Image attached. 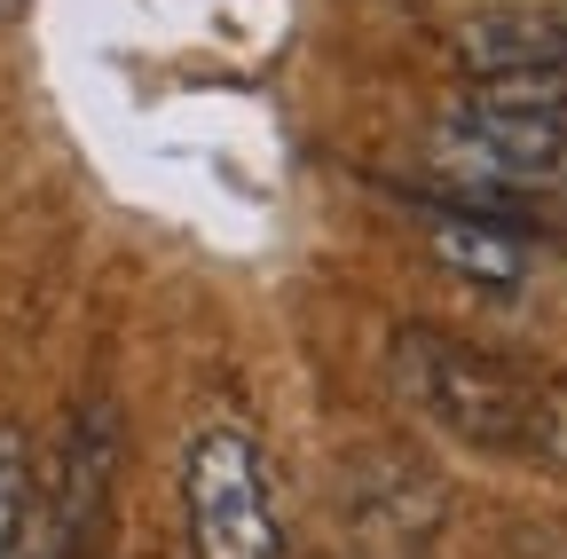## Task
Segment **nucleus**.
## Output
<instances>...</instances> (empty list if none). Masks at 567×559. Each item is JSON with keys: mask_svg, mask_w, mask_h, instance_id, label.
Instances as JSON below:
<instances>
[{"mask_svg": "<svg viewBox=\"0 0 567 559\" xmlns=\"http://www.w3.org/2000/svg\"><path fill=\"white\" fill-rule=\"evenodd\" d=\"M394 386L434 434H450L481 457H528V442H536V402L544 394L513 363H496L488 346H473L457 331L402 323L394 331Z\"/></svg>", "mask_w": 567, "mask_h": 559, "instance_id": "nucleus-1", "label": "nucleus"}, {"mask_svg": "<svg viewBox=\"0 0 567 559\" xmlns=\"http://www.w3.org/2000/svg\"><path fill=\"white\" fill-rule=\"evenodd\" d=\"M182 505L197 559H284V520H276V488L268 457L245 426H205L189 434L182 457Z\"/></svg>", "mask_w": 567, "mask_h": 559, "instance_id": "nucleus-2", "label": "nucleus"}, {"mask_svg": "<svg viewBox=\"0 0 567 559\" xmlns=\"http://www.w3.org/2000/svg\"><path fill=\"white\" fill-rule=\"evenodd\" d=\"M425 252L481 292H520L536 276V237L520 229V214H481V205H442L425 221Z\"/></svg>", "mask_w": 567, "mask_h": 559, "instance_id": "nucleus-3", "label": "nucleus"}, {"mask_svg": "<svg viewBox=\"0 0 567 559\" xmlns=\"http://www.w3.org/2000/svg\"><path fill=\"white\" fill-rule=\"evenodd\" d=\"M465 80H513V72H559L567 63V0H528V9H488L457 24Z\"/></svg>", "mask_w": 567, "mask_h": 559, "instance_id": "nucleus-4", "label": "nucleus"}, {"mask_svg": "<svg viewBox=\"0 0 567 559\" xmlns=\"http://www.w3.org/2000/svg\"><path fill=\"white\" fill-rule=\"evenodd\" d=\"M354 520L371 528V544L425 551V544H434V520H442V488L425 480L410 457L379 449V457H371V473H363V497H354Z\"/></svg>", "mask_w": 567, "mask_h": 559, "instance_id": "nucleus-5", "label": "nucleus"}, {"mask_svg": "<svg viewBox=\"0 0 567 559\" xmlns=\"http://www.w3.org/2000/svg\"><path fill=\"white\" fill-rule=\"evenodd\" d=\"M32 536V449L24 434L0 426V559H24Z\"/></svg>", "mask_w": 567, "mask_h": 559, "instance_id": "nucleus-6", "label": "nucleus"}, {"mask_svg": "<svg viewBox=\"0 0 567 559\" xmlns=\"http://www.w3.org/2000/svg\"><path fill=\"white\" fill-rule=\"evenodd\" d=\"M528 457H544L551 473H567V386H551V394L536 402V442H528Z\"/></svg>", "mask_w": 567, "mask_h": 559, "instance_id": "nucleus-7", "label": "nucleus"}, {"mask_svg": "<svg viewBox=\"0 0 567 559\" xmlns=\"http://www.w3.org/2000/svg\"><path fill=\"white\" fill-rule=\"evenodd\" d=\"M17 9H24V0H0V24H9V17H17Z\"/></svg>", "mask_w": 567, "mask_h": 559, "instance_id": "nucleus-8", "label": "nucleus"}, {"mask_svg": "<svg viewBox=\"0 0 567 559\" xmlns=\"http://www.w3.org/2000/svg\"><path fill=\"white\" fill-rule=\"evenodd\" d=\"M559 252H567V221H559Z\"/></svg>", "mask_w": 567, "mask_h": 559, "instance_id": "nucleus-9", "label": "nucleus"}]
</instances>
